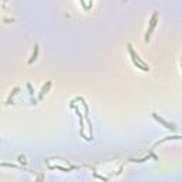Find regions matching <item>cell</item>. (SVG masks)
<instances>
[{
    "label": "cell",
    "instance_id": "cell-5",
    "mask_svg": "<svg viewBox=\"0 0 182 182\" xmlns=\"http://www.w3.org/2000/svg\"><path fill=\"white\" fill-rule=\"evenodd\" d=\"M51 87V81H47V84L46 85H43V88H41V91H40V94H38V100H41L43 98V95L49 91V88Z\"/></svg>",
    "mask_w": 182,
    "mask_h": 182
},
{
    "label": "cell",
    "instance_id": "cell-4",
    "mask_svg": "<svg viewBox=\"0 0 182 182\" xmlns=\"http://www.w3.org/2000/svg\"><path fill=\"white\" fill-rule=\"evenodd\" d=\"M19 91H20V87L13 88V90H12V93H10V95H9V97H7V100H6V104H12V100H13V97L16 95Z\"/></svg>",
    "mask_w": 182,
    "mask_h": 182
},
{
    "label": "cell",
    "instance_id": "cell-3",
    "mask_svg": "<svg viewBox=\"0 0 182 182\" xmlns=\"http://www.w3.org/2000/svg\"><path fill=\"white\" fill-rule=\"evenodd\" d=\"M152 117H154V118H155V120H157V121H158L159 124H162V125H164L165 128H168V130H172V131H174V130H177V127H175L174 124H171V122L165 121V120H164L162 117H159L158 114H157V113H152Z\"/></svg>",
    "mask_w": 182,
    "mask_h": 182
},
{
    "label": "cell",
    "instance_id": "cell-9",
    "mask_svg": "<svg viewBox=\"0 0 182 182\" xmlns=\"http://www.w3.org/2000/svg\"><path fill=\"white\" fill-rule=\"evenodd\" d=\"M19 159H20V162H21L23 165H26V159H24V157H21V155H20V157H19Z\"/></svg>",
    "mask_w": 182,
    "mask_h": 182
},
{
    "label": "cell",
    "instance_id": "cell-7",
    "mask_svg": "<svg viewBox=\"0 0 182 182\" xmlns=\"http://www.w3.org/2000/svg\"><path fill=\"white\" fill-rule=\"evenodd\" d=\"M77 114H78V118H80V133L83 137H85V134H84V125H83V114L77 110Z\"/></svg>",
    "mask_w": 182,
    "mask_h": 182
},
{
    "label": "cell",
    "instance_id": "cell-8",
    "mask_svg": "<svg viewBox=\"0 0 182 182\" xmlns=\"http://www.w3.org/2000/svg\"><path fill=\"white\" fill-rule=\"evenodd\" d=\"M43 179H44V175H43V174H40V175L37 177V181H36V182H43Z\"/></svg>",
    "mask_w": 182,
    "mask_h": 182
},
{
    "label": "cell",
    "instance_id": "cell-10",
    "mask_svg": "<svg viewBox=\"0 0 182 182\" xmlns=\"http://www.w3.org/2000/svg\"><path fill=\"white\" fill-rule=\"evenodd\" d=\"M27 88L30 90V94L33 95V94H34V91H33V88H32V84H27Z\"/></svg>",
    "mask_w": 182,
    "mask_h": 182
},
{
    "label": "cell",
    "instance_id": "cell-6",
    "mask_svg": "<svg viewBox=\"0 0 182 182\" xmlns=\"http://www.w3.org/2000/svg\"><path fill=\"white\" fill-rule=\"evenodd\" d=\"M37 56H38V44L34 46V51H33V54H32V58L29 60V64H33V61L37 58Z\"/></svg>",
    "mask_w": 182,
    "mask_h": 182
},
{
    "label": "cell",
    "instance_id": "cell-1",
    "mask_svg": "<svg viewBox=\"0 0 182 182\" xmlns=\"http://www.w3.org/2000/svg\"><path fill=\"white\" fill-rule=\"evenodd\" d=\"M128 51H130V54H131V58H133L134 66H137V68H141L142 71H149V66L147 64V63H144V61L139 58V56L134 51L133 44H130V43H128Z\"/></svg>",
    "mask_w": 182,
    "mask_h": 182
},
{
    "label": "cell",
    "instance_id": "cell-2",
    "mask_svg": "<svg viewBox=\"0 0 182 182\" xmlns=\"http://www.w3.org/2000/svg\"><path fill=\"white\" fill-rule=\"evenodd\" d=\"M157 20H158V12H154V14H152L151 20H149V27H148V30H147V33H145V41H149L151 34H152L155 26H157Z\"/></svg>",
    "mask_w": 182,
    "mask_h": 182
}]
</instances>
